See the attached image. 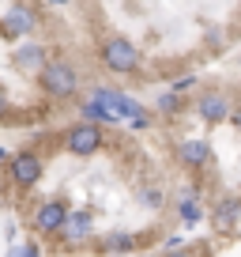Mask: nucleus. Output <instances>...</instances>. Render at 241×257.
Masks as SVG:
<instances>
[{
  "mask_svg": "<svg viewBox=\"0 0 241 257\" xmlns=\"http://www.w3.org/2000/svg\"><path fill=\"white\" fill-rule=\"evenodd\" d=\"M90 98H98V102L106 106V110L113 113V121H128L132 128H151V110H147L144 102H136L132 95H124V91H113V87H94L90 91Z\"/></svg>",
  "mask_w": 241,
  "mask_h": 257,
  "instance_id": "1",
  "label": "nucleus"
},
{
  "mask_svg": "<svg viewBox=\"0 0 241 257\" xmlns=\"http://www.w3.org/2000/svg\"><path fill=\"white\" fill-rule=\"evenodd\" d=\"M38 83L46 87V95H53V98H72L76 95V87H80V76H76V68L68 61H46V68L38 72Z\"/></svg>",
  "mask_w": 241,
  "mask_h": 257,
  "instance_id": "2",
  "label": "nucleus"
},
{
  "mask_svg": "<svg viewBox=\"0 0 241 257\" xmlns=\"http://www.w3.org/2000/svg\"><path fill=\"white\" fill-rule=\"evenodd\" d=\"M102 61H106V68H110V72H120V76H132L140 68V49L132 46L128 38H110L102 46Z\"/></svg>",
  "mask_w": 241,
  "mask_h": 257,
  "instance_id": "3",
  "label": "nucleus"
},
{
  "mask_svg": "<svg viewBox=\"0 0 241 257\" xmlns=\"http://www.w3.org/2000/svg\"><path fill=\"white\" fill-rule=\"evenodd\" d=\"M64 148H68L72 155H80V159H87V155H94L98 148H102V128L80 121V125H72V128L64 133Z\"/></svg>",
  "mask_w": 241,
  "mask_h": 257,
  "instance_id": "4",
  "label": "nucleus"
},
{
  "mask_svg": "<svg viewBox=\"0 0 241 257\" xmlns=\"http://www.w3.org/2000/svg\"><path fill=\"white\" fill-rule=\"evenodd\" d=\"M64 219H68V204L64 201H46V204L34 208V231L38 234H60Z\"/></svg>",
  "mask_w": 241,
  "mask_h": 257,
  "instance_id": "5",
  "label": "nucleus"
},
{
  "mask_svg": "<svg viewBox=\"0 0 241 257\" xmlns=\"http://www.w3.org/2000/svg\"><path fill=\"white\" fill-rule=\"evenodd\" d=\"M230 98L222 95V91H204L200 98H196V117L200 121H208V125H218V121H226L230 117Z\"/></svg>",
  "mask_w": 241,
  "mask_h": 257,
  "instance_id": "6",
  "label": "nucleus"
},
{
  "mask_svg": "<svg viewBox=\"0 0 241 257\" xmlns=\"http://www.w3.org/2000/svg\"><path fill=\"white\" fill-rule=\"evenodd\" d=\"M12 182L19 185V189H30V185H38V178H42V159L34 152H19V155H12Z\"/></svg>",
  "mask_w": 241,
  "mask_h": 257,
  "instance_id": "7",
  "label": "nucleus"
},
{
  "mask_svg": "<svg viewBox=\"0 0 241 257\" xmlns=\"http://www.w3.org/2000/svg\"><path fill=\"white\" fill-rule=\"evenodd\" d=\"M0 34H4V38H30L34 34V12L26 8V4L8 8V16L0 19Z\"/></svg>",
  "mask_w": 241,
  "mask_h": 257,
  "instance_id": "8",
  "label": "nucleus"
},
{
  "mask_svg": "<svg viewBox=\"0 0 241 257\" xmlns=\"http://www.w3.org/2000/svg\"><path fill=\"white\" fill-rule=\"evenodd\" d=\"M60 238H68V242L94 238V216H90L87 208H68V219H64V227H60Z\"/></svg>",
  "mask_w": 241,
  "mask_h": 257,
  "instance_id": "9",
  "label": "nucleus"
},
{
  "mask_svg": "<svg viewBox=\"0 0 241 257\" xmlns=\"http://www.w3.org/2000/svg\"><path fill=\"white\" fill-rule=\"evenodd\" d=\"M211 144L208 140H181V144H177V163H181V167H188V170H204L211 163Z\"/></svg>",
  "mask_w": 241,
  "mask_h": 257,
  "instance_id": "10",
  "label": "nucleus"
},
{
  "mask_svg": "<svg viewBox=\"0 0 241 257\" xmlns=\"http://www.w3.org/2000/svg\"><path fill=\"white\" fill-rule=\"evenodd\" d=\"M12 64H16V72H23V76L42 72V68H46V46H38V42H23V46L12 53Z\"/></svg>",
  "mask_w": 241,
  "mask_h": 257,
  "instance_id": "11",
  "label": "nucleus"
},
{
  "mask_svg": "<svg viewBox=\"0 0 241 257\" xmlns=\"http://www.w3.org/2000/svg\"><path fill=\"white\" fill-rule=\"evenodd\" d=\"M136 246H140V238L132 231H110V234H102V242H98L102 253H132Z\"/></svg>",
  "mask_w": 241,
  "mask_h": 257,
  "instance_id": "12",
  "label": "nucleus"
},
{
  "mask_svg": "<svg viewBox=\"0 0 241 257\" xmlns=\"http://www.w3.org/2000/svg\"><path fill=\"white\" fill-rule=\"evenodd\" d=\"M238 216H241V201L238 197H226V201H218V208H215V227L218 231H230L234 223H238Z\"/></svg>",
  "mask_w": 241,
  "mask_h": 257,
  "instance_id": "13",
  "label": "nucleus"
},
{
  "mask_svg": "<svg viewBox=\"0 0 241 257\" xmlns=\"http://www.w3.org/2000/svg\"><path fill=\"white\" fill-rule=\"evenodd\" d=\"M177 216H181V223H185V227H196L204 219V208H200V201H196L192 193H185V197L177 201Z\"/></svg>",
  "mask_w": 241,
  "mask_h": 257,
  "instance_id": "14",
  "label": "nucleus"
},
{
  "mask_svg": "<svg viewBox=\"0 0 241 257\" xmlns=\"http://www.w3.org/2000/svg\"><path fill=\"white\" fill-rule=\"evenodd\" d=\"M185 110V102L174 95V91H166V95H158V113H166V117H177V113Z\"/></svg>",
  "mask_w": 241,
  "mask_h": 257,
  "instance_id": "15",
  "label": "nucleus"
},
{
  "mask_svg": "<svg viewBox=\"0 0 241 257\" xmlns=\"http://www.w3.org/2000/svg\"><path fill=\"white\" fill-rule=\"evenodd\" d=\"M162 201H166V197H162V189H151V185H147V189H140V204H144V208L158 212Z\"/></svg>",
  "mask_w": 241,
  "mask_h": 257,
  "instance_id": "16",
  "label": "nucleus"
},
{
  "mask_svg": "<svg viewBox=\"0 0 241 257\" xmlns=\"http://www.w3.org/2000/svg\"><path fill=\"white\" fill-rule=\"evenodd\" d=\"M8 257H42V249H38V242H23V246H16Z\"/></svg>",
  "mask_w": 241,
  "mask_h": 257,
  "instance_id": "17",
  "label": "nucleus"
},
{
  "mask_svg": "<svg viewBox=\"0 0 241 257\" xmlns=\"http://www.w3.org/2000/svg\"><path fill=\"white\" fill-rule=\"evenodd\" d=\"M188 87H196V76H185V80H177V83H174V87H170V91H174V95L181 98V95H185Z\"/></svg>",
  "mask_w": 241,
  "mask_h": 257,
  "instance_id": "18",
  "label": "nucleus"
},
{
  "mask_svg": "<svg viewBox=\"0 0 241 257\" xmlns=\"http://www.w3.org/2000/svg\"><path fill=\"white\" fill-rule=\"evenodd\" d=\"M170 257H196V253H192V249H174Z\"/></svg>",
  "mask_w": 241,
  "mask_h": 257,
  "instance_id": "19",
  "label": "nucleus"
}]
</instances>
